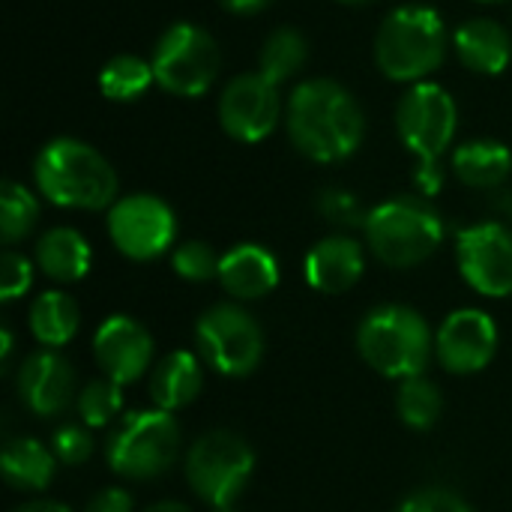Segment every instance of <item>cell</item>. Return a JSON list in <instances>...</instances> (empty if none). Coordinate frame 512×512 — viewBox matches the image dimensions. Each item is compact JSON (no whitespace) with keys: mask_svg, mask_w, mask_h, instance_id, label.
Returning a JSON list of instances; mask_svg holds the SVG:
<instances>
[{"mask_svg":"<svg viewBox=\"0 0 512 512\" xmlns=\"http://www.w3.org/2000/svg\"><path fill=\"white\" fill-rule=\"evenodd\" d=\"M288 138L312 162L351 159L366 135V117L348 87L333 78L303 81L288 96Z\"/></svg>","mask_w":512,"mask_h":512,"instance_id":"cell-1","label":"cell"},{"mask_svg":"<svg viewBox=\"0 0 512 512\" xmlns=\"http://www.w3.org/2000/svg\"><path fill=\"white\" fill-rule=\"evenodd\" d=\"M33 180L57 207L105 210L117 198V171L96 147L78 138L48 141L33 162Z\"/></svg>","mask_w":512,"mask_h":512,"instance_id":"cell-2","label":"cell"},{"mask_svg":"<svg viewBox=\"0 0 512 512\" xmlns=\"http://www.w3.org/2000/svg\"><path fill=\"white\" fill-rule=\"evenodd\" d=\"M396 129L405 144L417 156L414 183L423 195H438L444 186L441 159L450 150L459 129L456 99L435 81L414 84L396 105Z\"/></svg>","mask_w":512,"mask_h":512,"instance_id":"cell-3","label":"cell"},{"mask_svg":"<svg viewBox=\"0 0 512 512\" xmlns=\"http://www.w3.org/2000/svg\"><path fill=\"white\" fill-rule=\"evenodd\" d=\"M447 24L432 6L393 9L375 36V63L390 81L420 84L447 57Z\"/></svg>","mask_w":512,"mask_h":512,"instance_id":"cell-4","label":"cell"},{"mask_svg":"<svg viewBox=\"0 0 512 512\" xmlns=\"http://www.w3.org/2000/svg\"><path fill=\"white\" fill-rule=\"evenodd\" d=\"M357 348L378 375L408 381L423 375L432 354V336L420 312L408 306H378L363 318Z\"/></svg>","mask_w":512,"mask_h":512,"instance_id":"cell-5","label":"cell"},{"mask_svg":"<svg viewBox=\"0 0 512 512\" xmlns=\"http://www.w3.org/2000/svg\"><path fill=\"white\" fill-rule=\"evenodd\" d=\"M366 240L372 255L396 270L417 267L435 255L444 240V222L429 201L393 198L366 213Z\"/></svg>","mask_w":512,"mask_h":512,"instance_id":"cell-6","label":"cell"},{"mask_svg":"<svg viewBox=\"0 0 512 512\" xmlns=\"http://www.w3.org/2000/svg\"><path fill=\"white\" fill-rule=\"evenodd\" d=\"M180 453V426L168 411H135L108 438V465L126 480L162 477Z\"/></svg>","mask_w":512,"mask_h":512,"instance_id":"cell-7","label":"cell"},{"mask_svg":"<svg viewBox=\"0 0 512 512\" xmlns=\"http://www.w3.org/2000/svg\"><path fill=\"white\" fill-rule=\"evenodd\" d=\"M153 75L156 84L174 96H204L219 75V45L216 39L189 21L171 24L153 45Z\"/></svg>","mask_w":512,"mask_h":512,"instance_id":"cell-8","label":"cell"},{"mask_svg":"<svg viewBox=\"0 0 512 512\" xmlns=\"http://www.w3.org/2000/svg\"><path fill=\"white\" fill-rule=\"evenodd\" d=\"M252 471L255 453L240 435L228 429L201 435L186 456V480L192 483L195 495L213 510L231 507L249 486Z\"/></svg>","mask_w":512,"mask_h":512,"instance_id":"cell-9","label":"cell"},{"mask_svg":"<svg viewBox=\"0 0 512 512\" xmlns=\"http://www.w3.org/2000/svg\"><path fill=\"white\" fill-rule=\"evenodd\" d=\"M195 342L207 366L228 378H246L264 357V333L258 321L237 303L210 306L195 327Z\"/></svg>","mask_w":512,"mask_h":512,"instance_id":"cell-10","label":"cell"},{"mask_svg":"<svg viewBox=\"0 0 512 512\" xmlns=\"http://www.w3.org/2000/svg\"><path fill=\"white\" fill-rule=\"evenodd\" d=\"M108 237L120 255L132 261H153L174 243L177 219L156 195H126L108 207Z\"/></svg>","mask_w":512,"mask_h":512,"instance_id":"cell-11","label":"cell"},{"mask_svg":"<svg viewBox=\"0 0 512 512\" xmlns=\"http://www.w3.org/2000/svg\"><path fill=\"white\" fill-rule=\"evenodd\" d=\"M456 261L459 273L477 294H512V231L501 222H480L462 228L456 237Z\"/></svg>","mask_w":512,"mask_h":512,"instance_id":"cell-12","label":"cell"},{"mask_svg":"<svg viewBox=\"0 0 512 512\" xmlns=\"http://www.w3.org/2000/svg\"><path fill=\"white\" fill-rule=\"evenodd\" d=\"M282 96L273 81L261 72H246L228 81L219 96V123L225 135L243 144H258L279 126Z\"/></svg>","mask_w":512,"mask_h":512,"instance_id":"cell-13","label":"cell"},{"mask_svg":"<svg viewBox=\"0 0 512 512\" xmlns=\"http://www.w3.org/2000/svg\"><path fill=\"white\" fill-rule=\"evenodd\" d=\"M435 354L453 375L483 372L498 354V327L480 309H459L444 318L435 336Z\"/></svg>","mask_w":512,"mask_h":512,"instance_id":"cell-14","label":"cell"},{"mask_svg":"<svg viewBox=\"0 0 512 512\" xmlns=\"http://www.w3.org/2000/svg\"><path fill=\"white\" fill-rule=\"evenodd\" d=\"M93 357L105 378L120 387L135 384L153 360V336L129 315H111L93 336Z\"/></svg>","mask_w":512,"mask_h":512,"instance_id":"cell-15","label":"cell"},{"mask_svg":"<svg viewBox=\"0 0 512 512\" xmlns=\"http://www.w3.org/2000/svg\"><path fill=\"white\" fill-rule=\"evenodd\" d=\"M18 393L36 417H57L72 405L75 372L57 351H36L18 369Z\"/></svg>","mask_w":512,"mask_h":512,"instance_id":"cell-16","label":"cell"},{"mask_svg":"<svg viewBox=\"0 0 512 512\" xmlns=\"http://www.w3.org/2000/svg\"><path fill=\"white\" fill-rule=\"evenodd\" d=\"M366 270V258L357 240L345 234L324 237L306 255V282L321 294H345L351 291Z\"/></svg>","mask_w":512,"mask_h":512,"instance_id":"cell-17","label":"cell"},{"mask_svg":"<svg viewBox=\"0 0 512 512\" xmlns=\"http://www.w3.org/2000/svg\"><path fill=\"white\" fill-rule=\"evenodd\" d=\"M219 282L234 300H261L279 285V264L270 249L240 243L222 255Z\"/></svg>","mask_w":512,"mask_h":512,"instance_id":"cell-18","label":"cell"},{"mask_svg":"<svg viewBox=\"0 0 512 512\" xmlns=\"http://www.w3.org/2000/svg\"><path fill=\"white\" fill-rule=\"evenodd\" d=\"M456 57L477 75H501L512 60V36L495 18H471L453 33Z\"/></svg>","mask_w":512,"mask_h":512,"instance_id":"cell-19","label":"cell"},{"mask_svg":"<svg viewBox=\"0 0 512 512\" xmlns=\"http://www.w3.org/2000/svg\"><path fill=\"white\" fill-rule=\"evenodd\" d=\"M204 387L201 363L192 351H171L150 375V399L159 411H180L198 399Z\"/></svg>","mask_w":512,"mask_h":512,"instance_id":"cell-20","label":"cell"},{"mask_svg":"<svg viewBox=\"0 0 512 512\" xmlns=\"http://www.w3.org/2000/svg\"><path fill=\"white\" fill-rule=\"evenodd\" d=\"M450 165L456 177L471 189H495L512 171V153L495 138H474L453 150Z\"/></svg>","mask_w":512,"mask_h":512,"instance_id":"cell-21","label":"cell"},{"mask_svg":"<svg viewBox=\"0 0 512 512\" xmlns=\"http://www.w3.org/2000/svg\"><path fill=\"white\" fill-rule=\"evenodd\" d=\"M90 243L75 228H51L36 243V264L54 282H78L90 273Z\"/></svg>","mask_w":512,"mask_h":512,"instance_id":"cell-22","label":"cell"},{"mask_svg":"<svg viewBox=\"0 0 512 512\" xmlns=\"http://www.w3.org/2000/svg\"><path fill=\"white\" fill-rule=\"evenodd\" d=\"M54 450L36 438H12L3 447V480L18 492H42L54 480Z\"/></svg>","mask_w":512,"mask_h":512,"instance_id":"cell-23","label":"cell"},{"mask_svg":"<svg viewBox=\"0 0 512 512\" xmlns=\"http://www.w3.org/2000/svg\"><path fill=\"white\" fill-rule=\"evenodd\" d=\"M78 303L63 291H45L30 306V333L39 345L60 348L78 333Z\"/></svg>","mask_w":512,"mask_h":512,"instance_id":"cell-24","label":"cell"},{"mask_svg":"<svg viewBox=\"0 0 512 512\" xmlns=\"http://www.w3.org/2000/svg\"><path fill=\"white\" fill-rule=\"evenodd\" d=\"M306 60H309V42H306V36L300 30H294V27H279L261 45L258 72L279 87L288 78H294L306 66Z\"/></svg>","mask_w":512,"mask_h":512,"instance_id":"cell-25","label":"cell"},{"mask_svg":"<svg viewBox=\"0 0 512 512\" xmlns=\"http://www.w3.org/2000/svg\"><path fill=\"white\" fill-rule=\"evenodd\" d=\"M153 81V63L135 54H117L99 72V90L111 102H135L150 90Z\"/></svg>","mask_w":512,"mask_h":512,"instance_id":"cell-26","label":"cell"},{"mask_svg":"<svg viewBox=\"0 0 512 512\" xmlns=\"http://www.w3.org/2000/svg\"><path fill=\"white\" fill-rule=\"evenodd\" d=\"M39 219V201L33 192L15 180H3L0 186V237L6 246L24 240Z\"/></svg>","mask_w":512,"mask_h":512,"instance_id":"cell-27","label":"cell"},{"mask_svg":"<svg viewBox=\"0 0 512 512\" xmlns=\"http://www.w3.org/2000/svg\"><path fill=\"white\" fill-rule=\"evenodd\" d=\"M396 411H399L405 426H411L417 432H426V429H432L438 423V417L444 411V399H441L438 387L420 375V378L402 381L399 396H396Z\"/></svg>","mask_w":512,"mask_h":512,"instance_id":"cell-28","label":"cell"},{"mask_svg":"<svg viewBox=\"0 0 512 512\" xmlns=\"http://www.w3.org/2000/svg\"><path fill=\"white\" fill-rule=\"evenodd\" d=\"M120 411H123V393H120V384L111 381V378L90 381L78 393V414H81L87 429L108 426Z\"/></svg>","mask_w":512,"mask_h":512,"instance_id":"cell-29","label":"cell"},{"mask_svg":"<svg viewBox=\"0 0 512 512\" xmlns=\"http://www.w3.org/2000/svg\"><path fill=\"white\" fill-rule=\"evenodd\" d=\"M171 264H174V273L186 282H210V279H219L222 255H216V249L204 240H186L171 255Z\"/></svg>","mask_w":512,"mask_h":512,"instance_id":"cell-30","label":"cell"},{"mask_svg":"<svg viewBox=\"0 0 512 512\" xmlns=\"http://www.w3.org/2000/svg\"><path fill=\"white\" fill-rule=\"evenodd\" d=\"M51 450H54L57 462L75 468V465H84V462L93 456V438H90V432H87L84 426L69 423V426H60V429L54 432Z\"/></svg>","mask_w":512,"mask_h":512,"instance_id":"cell-31","label":"cell"},{"mask_svg":"<svg viewBox=\"0 0 512 512\" xmlns=\"http://www.w3.org/2000/svg\"><path fill=\"white\" fill-rule=\"evenodd\" d=\"M30 282H33V264L18 255V252H3V261H0V300L12 303L18 297H24L30 291Z\"/></svg>","mask_w":512,"mask_h":512,"instance_id":"cell-32","label":"cell"},{"mask_svg":"<svg viewBox=\"0 0 512 512\" xmlns=\"http://www.w3.org/2000/svg\"><path fill=\"white\" fill-rule=\"evenodd\" d=\"M396 512H474L468 507V501L450 489H423L417 495H411L408 501H402V507Z\"/></svg>","mask_w":512,"mask_h":512,"instance_id":"cell-33","label":"cell"},{"mask_svg":"<svg viewBox=\"0 0 512 512\" xmlns=\"http://www.w3.org/2000/svg\"><path fill=\"white\" fill-rule=\"evenodd\" d=\"M318 207H321V213L330 222H339V225H366V216H363L357 198L348 195V192H342V189H327L318 198Z\"/></svg>","mask_w":512,"mask_h":512,"instance_id":"cell-34","label":"cell"},{"mask_svg":"<svg viewBox=\"0 0 512 512\" xmlns=\"http://www.w3.org/2000/svg\"><path fill=\"white\" fill-rule=\"evenodd\" d=\"M84 512H132V498L123 489H102L90 498Z\"/></svg>","mask_w":512,"mask_h":512,"instance_id":"cell-35","label":"cell"},{"mask_svg":"<svg viewBox=\"0 0 512 512\" xmlns=\"http://www.w3.org/2000/svg\"><path fill=\"white\" fill-rule=\"evenodd\" d=\"M222 9L234 12V15H255V12H264L273 0H219Z\"/></svg>","mask_w":512,"mask_h":512,"instance_id":"cell-36","label":"cell"},{"mask_svg":"<svg viewBox=\"0 0 512 512\" xmlns=\"http://www.w3.org/2000/svg\"><path fill=\"white\" fill-rule=\"evenodd\" d=\"M12 512H72L66 504H60V501H30V504H24V507H18V510Z\"/></svg>","mask_w":512,"mask_h":512,"instance_id":"cell-37","label":"cell"},{"mask_svg":"<svg viewBox=\"0 0 512 512\" xmlns=\"http://www.w3.org/2000/svg\"><path fill=\"white\" fill-rule=\"evenodd\" d=\"M144 512H189V507H183L180 501H159V504L147 507Z\"/></svg>","mask_w":512,"mask_h":512,"instance_id":"cell-38","label":"cell"},{"mask_svg":"<svg viewBox=\"0 0 512 512\" xmlns=\"http://www.w3.org/2000/svg\"><path fill=\"white\" fill-rule=\"evenodd\" d=\"M0 342H3V345H0V360L6 363V360H9V354H12V333H9V327H3V330H0Z\"/></svg>","mask_w":512,"mask_h":512,"instance_id":"cell-39","label":"cell"},{"mask_svg":"<svg viewBox=\"0 0 512 512\" xmlns=\"http://www.w3.org/2000/svg\"><path fill=\"white\" fill-rule=\"evenodd\" d=\"M342 3H366V0H342Z\"/></svg>","mask_w":512,"mask_h":512,"instance_id":"cell-40","label":"cell"},{"mask_svg":"<svg viewBox=\"0 0 512 512\" xmlns=\"http://www.w3.org/2000/svg\"><path fill=\"white\" fill-rule=\"evenodd\" d=\"M480 3H501V0H480Z\"/></svg>","mask_w":512,"mask_h":512,"instance_id":"cell-41","label":"cell"},{"mask_svg":"<svg viewBox=\"0 0 512 512\" xmlns=\"http://www.w3.org/2000/svg\"><path fill=\"white\" fill-rule=\"evenodd\" d=\"M216 512H237V510H231V507H225V510H216Z\"/></svg>","mask_w":512,"mask_h":512,"instance_id":"cell-42","label":"cell"}]
</instances>
